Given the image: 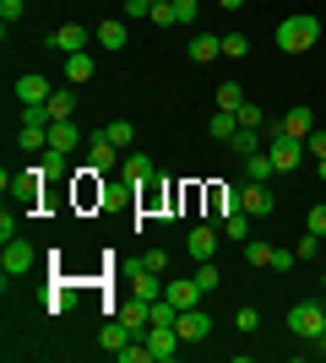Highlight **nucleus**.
<instances>
[{"label":"nucleus","mask_w":326,"mask_h":363,"mask_svg":"<svg viewBox=\"0 0 326 363\" xmlns=\"http://www.w3.org/2000/svg\"><path fill=\"white\" fill-rule=\"evenodd\" d=\"M272 44H278L283 55H305L310 44H321V22H315L310 11L283 16V22H278V33H272Z\"/></svg>","instance_id":"f257e3e1"},{"label":"nucleus","mask_w":326,"mask_h":363,"mask_svg":"<svg viewBox=\"0 0 326 363\" xmlns=\"http://www.w3.org/2000/svg\"><path fill=\"white\" fill-rule=\"evenodd\" d=\"M288 331L305 336V342H315V336L326 331V303H315V298L294 303V309H288Z\"/></svg>","instance_id":"f03ea898"},{"label":"nucleus","mask_w":326,"mask_h":363,"mask_svg":"<svg viewBox=\"0 0 326 363\" xmlns=\"http://www.w3.org/2000/svg\"><path fill=\"white\" fill-rule=\"evenodd\" d=\"M33 244L22 239V233H16V239H6V250H0V272H6V282H11V277H28L33 272Z\"/></svg>","instance_id":"7ed1b4c3"},{"label":"nucleus","mask_w":326,"mask_h":363,"mask_svg":"<svg viewBox=\"0 0 326 363\" xmlns=\"http://www.w3.org/2000/svg\"><path fill=\"white\" fill-rule=\"evenodd\" d=\"M239 206H245L250 217H272V212H278L272 184H266V179H245V184H239Z\"/></svg>","instance_id":"20e7f679"},{"label":"nucleus","mask_w":326,"mask_h":363,"mask_svg":"<svg viewBox=\"0 0 326 363\" xmlns=\"http://www.w3.org/2000/svg\"><path fill=\"white\" fill-rule=\"evenodd\" d=\"M266 157L278 163V174H294V168H299V157H305V141L283 136L278 125H272V147H266Z\"/></svg>","instance_id":"39448f33"},{"label":"nucleus","mask_w":326,"mask_h":363,"mask_svg":"<svg viewBox=\"0 0 326 363\" xmlns=\"http://www.w3.org/2000/svg\"><path fill=\"white\" fill-rule=\"evenodd\" d=\"M87 44H93V33L82 28V22H60V28L49 33V49H55V55H82Z\"/></svg>","instance_id":"423d86ee"},{"label":"nucleus","mask_w":326,"mask_h":363,"mask_svg":"<svg viewBox=\"0 0 326 363\" xmlns=\"http://www.w3.org/2000/svg\"><path fill=\"white\" fill-rule=\"evenodd\" d=\"M44 179H49L44 163L28 168V174H16V179H11V201H16V206H38V201H44Z\"/></svg>","instance_id":"0eeeda50"},{"label":"nucleus","mask_w":326,"mask_h":363,"mask_svg":"<svg viewBox=\"0 0 326 363\" xmlns=\"http://www.w3.org/2000/svg\"><path fill=\"white\" fill-rule=\"evenodd\" d=\"M141 336H147V347H153V363H169L174 352L185 347V342H180V331H174V325H147V331H141Z\"/></svg>","instance_id":"6e6552de"},{"label":"nucleus","mask_w":326,"mask_h":363,"mask_svg":"<svg viewBox=\"0 0 326 363\" xmlns=\"http://www.w3.org/2000/svg\"><path fill=\"white\" fill-rule=\"evenodd\" d=\"M87 163H93V174H114V168H120L125 157H120V147H114V141H109L104 130H98V136L87 141Z\"/></svg>","instance_id":"1a4fd4ad"},{"label":"nucleus","mask_w":326,"mask_h":363,"mask_svg":"<svg viewBox=\"0 0 326 363\" xmlns=\"http://www.w3.org/2000/svg\"><path fill=\"white\" fill-rule=\"evenodd\" d=\"M163 298H169L174 309H196L207 293H202V282H196V277H174V282H163Z\"/></svg>","instance_id":"9d476101"},{"label":"nucleus","mask_w":326,"mask_h":363,"mask_svg":"<svg viewBox=\"0 0 326 363\" xmlns=\"http://www.w3.org/2000/svg\"><path fill=\"white\" fill-rule=\"evenodd\" d=\"M174 331H180V342H207V336H212V315H207V309H180Z\"/></svg>","instance_id":"9b49d317"},{"label":"nucleus","mask_w":326,"mask_h":363,"mask_svg":"<svg viewBox=\"0 0 326 363\" xmlns=\"http://www.w3.org/2000/svg\"><path fill=\"white\" fill-rule=\"evenodd\" d=\"M49 92H55V82H49V76H38V71L16 76V104H49Z\"/></svg>","instance_id":"f8f14e48"},{"label":"nucleus","mask_w":326,"mask_h":363,"mask_svg":"<svg viewBox=\"0 0 326 363\" xmlns=\"http://www.w3.org/2000/svg\"><path fill=\"white\" fill-rule=\"evenodd\" d=\"M212 250H217V223H202V228L185 233V255L190 260H212Z\"/></svg>","instance_id":"ddd939ff"},{"label":"nucleus","mask_w":326,"mask_h":363,"mask_svg":"<svg viewBox=\"0 0 326 363\" xmlns=\"http://www.w3.org/2000/svg\"><path fill=\"white\" fill-rule=\"evenodd\" d=\"M283 136H294V141H310V130H315V108H305V104H294L288 114H283V125H278Z\"/></svg>","instance_id":"4468645a"},{"label":"nucleus","mask_w":326,"mask_h":363,"mask_svg":"<svg viewBox=\"0 0 326 363\" xmlns=\"http://www.w3.org/2000/svg\"><path fill=\"white\" fill-rule=\"evenodd\" d=\"M185 55H190V65H212L217 55H223V38H217V33H190Z\"/></svg>","instance_id":"2eb2a0df"},{"label":"nucleus","mask_w":326,"mask_h":363,"mask_svg":"<svg viewBox=\"0 0 326 363\" xmlns=\"http://www.w3.org/2000/svg\"><path fill=\"white\" fill-rule=\"evenodd\" d=\"M120 174H125V179H131V184L141 190V184H153V174H158V168H153V157H147V152H125Z\"/></svg>","instance_id":"dca6fc26"},{"label":"nucleus","mask_w":326,"mask_h":363,"mask_svg":"<svg viewBox=\"0 0 326 363\" xmlns=\"http://www.w3.org/2000/svg\"><path fill=\"white\" fill-rule=\"evenodd\" d=\"M49 147H55V152H77L82 147V125L77 120H55V125H49Z\"/></svg>","instance_id":"f3484780"},{"label":"nucleus","mask_w":326,"mask_h":363,"mask_svg":"<svg viewBox=\"0 0 326 363\" xmlns=\"http://www.w3.org/2000/svg\"><path fill=\"white\" fill-rule=\"evenodd\" d=\"M131 293H136V298H147V303H158V298H163V277L147 272V266H136V277H131Z\"/></svg>","instance_id":"a211bd4d"},{"label":"nucleus","mask_w":326,"mask_h":363,"mask_svg":"<svg viewBox=\"0 0 326 363\" xmlns=\"http://www.w3.org/2000/svg\"><path fill=\"white\" fill-rule=\"evenodd\" d=\"M93 71H98V60L82 49V55H65V82L71 87H82V82H93Z\"/></svg>","instance_id":"6ab92c4d"},{"label":"nucleus","mask_w":326,"mask_h":363,"mask_svg":"<svg viewBox=\"0 0 326 363\" xmlns=\"http://www.w3.org/2000/svg\"><path fill=\"white\" fill-rule=\"evenodd\" d=\"M44 108H49V120H77V92H71V87H55Z\"/></svg>","instance_id":"aec40b11"},{"label":"nucleus","mask_w":326,"mask_h":363,"mask_svg":"<svg viewBox=\"0 0 326 363\" xmlns=\"http://www.w3.org/2000/svg\"><path fill=\"white\" fill-rule=\"evenodd\" d=\"M217 233H229L234 244H250V212H223L217 217Z\"/></svg>","instance_id":"412c9836"},{"label":"nucleus","mask_w":326,"mask_h":363,"mask_svg":"<svg viewBox=\"0 0 326 363\" xmlns=\"http://www.w3.org/2000/svg\"><path fill=\"white\" fill-rule=\"evenodd\" d=\"M125 38H131V33H125V16L98 22V49H109V55H114V49H125Z\"/></svg>","instance_id":"4be33fe9"},{"label":"nucleus","mask_w":326,"mask_h":363,"mask_svg":"<svg viewBox=\"0 0 326 363\" xmlns=\"http://www.w3.org/2000/svg\"><path fill=\"white\" fill-rule=\"evenodd\" d=\"M229 152L239 157V163H245V157H256V152H261V130H245V125H239V130H234V141H229Z\"/></svg>","instance_id":"5701e85b"},{"label":"nucleus","mask_w":326,"mask_h":363,"mask_svg":"<svg viewBox=\"0 0 326 363\" xmlns=\"http://www.w3.org/2000/svg\"><path fill=\"white\" fill-rule=\"evenodd\" d=\"M131 336H136V331H131V325H125V320H109L104 331H98V347H109V352H120L125 342H131Z\"/></svg>","instance_id":"b1692460"},{"label":"nucleus","mask_w":326,"mask_h":363,"mask_svg":"<svg viewBox=\"0 0 326 363\" xmlns=\"http://www.w3.org/2000/svg\"><path fill=\"white\" fill-rule=\"evenodd\" d=\"M38 163H44V174H49V179H65V174H71V152L44 147V152H38Z\"/></svg>","instance_id":"393cba45"},{"label":"nucleus","mask_w":326,"mask_h":363,"mask_svg":"<svg viewBox=\"0 0 326 363\" xmlns=\"http://www.w3.org/2000/svg\"><path fill=\"white\" fill-rule=\"evenodd\" d=\"M234 130H239V120H234L229 108H217L212 120H207V136H212V141H234Z\"/></svg>","instance_id":"a878e982"},{"label":"nucleus","mask_w":326,"mask_h":363,"mask_svg":"<svg viewBox=\"0 0 326 363\" xmlns=\"http://www.w3.org/2000/svg\"><path fill=\"white\" fill-rule=\"evenodd\" d=\"M104 136H109V141H114V147L125 152V147H131V141H136V125H131V120H109V125H104Z\"/></svg>","instance_id":"bb28decb"},{"label":"nucleus","mask_w":326,"mask_h":363,"mask_svg":"<svg viewBox=\"0 0 326 363\" xmlns=\"http://www.w3.org/2000/svg\"><path fill=\"white\" fill-rule=\"evenodd\" d=\"M278 174V163L266 157V152H256V157H245V179H272Z\"/></svg>","instance_id":"cd10ccee"},{"label":"nucleus","mask_w":326,"mask_h":363,"mask_svg":"<svg viewBox=\"0 0 326 363\" xmlns=\"http://www.w3.org/2000/svg\"><path fill=\"white\" fill-rule=\"evenodd\" d=\"M239 104H245V92H239V82H223V87H217V108H229V114H239Z\"/></svg>","instance_id":"c85d7f7f"},{"label":"nucleus","mask_w":326,"mask_h":363,"mask_svg":"<svg viewBox=\"0 0 326 363\" xmlns=\"http://www.w3.org/2000/svg\"><path fill=\"white\" fill-rule=\"evenodd\" d=\"M234 120L245 125V130H261V125H266V114H261V104H250V98H245V104H239V114H234Z\"/></svg>","instance_id":"c756f323"},{"label":"nucleus","mask_w":326,"mask_h":363,"mask_svg":"<svg viewBox=\"0 0 326 363\" xmlns=\"http://www.w3.org/2000/svg\"><path fill=\"white\" fill-rule=\"evenodd\" d=\"M223 55H229V60H245V55H250V38H245V33H223Z\"/></svg>","instance_id":"7c9ffc66"},{"label":"nucleus","mask_w":326,"mask_h":363,"mask_svg":"<svg viewBox=\"0 0 326 363\" xmlns=\"http://www.w3.org/2000/svg\"><path fill=\"white\" fill-rule=\"evenodd\" d=\"M196 11H202V0H174V22L180 28H196Z\"/></svg>","instance_id":"2f4dec72"},{"label":"nucleus","mask_w":326,"mask_h":363,"mask_svg":"<svg viewBox=\"0 0 326 363\" xmlns=\"http://www.w3.org/2000/svg\"><path fill=\"white\" fill-rule=\"evenodd\" d=\"M196 282H202V293H217V282H223V277H217L212 260H196Z\"/></svg>","instance_id":"473e14b6"},{"label":"nucleus","mask_w":326,"mask_h":363,"mask_svg":"<svg viewBox=\"0 0 326 363\" xmlns=\"http://www.w3.org/2000/svg\"><path fill=\"white\" fill-rule=\"evenodd\" d=\"M147 22L153 28H174V0H158L153 11H147Z\"/></svg>","instance_id":"72a5a7b5"},{"label":"nucleus","mask_w":326,"mask_h":363,"mask_svg":"<svg viewBox=\"0 0 326 363\" xmlns=\"http://www.w3.org/2000/svg\"><path fill=\"white\" fill-rule=\"evenodd\" d=\"M245 260H250V266H272V244L250 239V244H245Z\"/></svg>","instance_id":"f704fd0d"},{"label":"nucleus","mask_w":326,"mask_h":363,"mask_svg":"<svg viewBox=\"0 0 326 363\" xmlns=\"http://www.w3.org/2000/svg\"><path fill=\"white\" fill-rule=\"evenodd\" d=\"M174 320H180V309H174L169 298H158L153 303V325H174Z\"/></svg>","instance_id":"c9c22d12"},{"label":"nucleus","mask_w":326,"mask_h":363,"mask_svg":"<svg viewBox=\"0 0 326 363\" xmlns=\"http://www.w3.org/2000/svg\"><path fill=\"white\" fill-rule=\"evenodd\" d=\"M305 233H315V239H326V206H310V217H305Z\"/></svg>","instance_id":"e433bc0d"},{"label":"nucleus","mask_w":326,"mask_h":363,"mask_svg":"<svg viewBox=\"0 0 326 363\" xmlns=\"http://www.w3.org/2000/svg\"><path fill=\"white\" fill-rule=\"evenodd\" d=\"M141 266H147V272H169V250H147V255H141Z\"/></svg>","instance_id":"4c0bfd02"},{"label":"nucleus","mask_w":326,"mask_h":363,"mask_svg":"<svg viewBox=\"0 0 326 363\" xmlns=\"http://www.w3.org/2000/svg\"><path fill=\"white\" fill-rule=\"evenodd\" d=\"M147 11H153V0H125V6H120V16H125V22H141Z\"/></svg>","instance_id":"58836bf2"},{"label":"nucleus","mask_w":326,"mask_h":363,"mask_svg":"<svg viewBox=\"0 0 326 363\" xmlns=\"http://www.w3.org/2000/svg\"><path fill=\"white\" fill-rule=\"evenodd\" d=\"M104 201H109V206H120V201H131V179H120V184H104Z\"/></svg>","instance_id":"ea45409f"},{"label":"nucleus","mask_w":326,"mask_h":363,"mask_svg":"<svg viewBox=\"0 0 326 363\" xmlns=\"http://www.w3.org/2000/svg\"><path fill=\"white\" fill-rule=\"evenodd\" d=\"M321 244H326V239H315V233H305V239H299V250H294V255H299V260H315V255H321Z\"/></svg>","instance_id":"a19ab883"},{"label":"nucleus","mask_w":326,"mask_h":363,"mask_svg":"<svg viewBox=\"0 0 326 363\" xmlns=\"http://www.w3.org/2000/svg\"><path fill=\"white\" fill-rule=\"evenodd\" d=\"M234 325H239V331H261V309H239Z\"/></svg>","instance_id":"79ce46f5"},{"label":"nucleus","mask_w":326,"mask_h":363,"mask_svg":"<svg viewBox=\"0 0 326 363\" xmlns=\"http://www.w3.org/2000/svg\"><path fill=\"white\" fill-rule=\"evenodd\" d=\"M0 22L16 28V22H22V0H0Z\"/></svg>","instance_id":"37998d69"},{"label":"nucleus","mask_w":326,"mask_h":363,"mask_svg":"<svg viewBox=\"0 0 326 363\" xmlns=\"http://www.w3.org/2000/svg\"><path fill=\"white\" fill-rule=\"evenodd\" d=\"M305 152H310V157H326V130H310V141H305Z\"/></svg>","instance_id":"c03bdc74"},{"label":"nucleus","mask_w":326,"mask_h":363,"mask_svg":"<svg viewBox=\"0 0 326 363\" xmlns=\"http://www.w3.org/2000/svg\"><path fill=\"white\" fill-rule=\"evenodd\" d=\"M217 6H223V11H239V6H245V0H217Z\"/></svg>","instance_id":"a18cd8bd"},{"label":"nucleus","mask_w":326,"mask_h":363,"mask_svg":"<svg viewBox=\"0 0 326 363\" xmlns=\"http://www.w3.org/2000/svg\"><path fill=\"white\" fill-rule=\"evenodd\" d=\"M315 179H326V157H315Z\"/></svg>","instance_id":"49530a36"},{"label":"nucleus","mask_w":326,"mask_h":363,"mask_svg":"<svg viewBox=\"0 0 326 363\" xmlns=\"http://www.w3.org/2000/svg\"><path fill=\"white\" fill-rule=\"evenodd\" d=\"M315 352H321V358H326V331H321V336H315Z\"/></svg>","instance_id":"de8ad7c7"},{"label":"nucleus","mask_w":326,"mask_h":363,"mask_svg":"<svg viewBox=\"0 0 326 363\" xmlns=\"http://www.w3.org/2000/svg\"><path fill=\"white\" fill-rule=\"evenodd\" d=\"M321 293H326V272H321Z\"/></svg>","instance_id":"09e8293b"},{"label":"nucleus","mask_w":326,"mask_h":363,"mask_svg":"<svg viewBox=\"0 0 326 363\" xmlns=\"http://www.w3.org/2000/svg\"><path fill=\"white\" fill-rule=\"evenodd\" d=\"M153 6H158V0H153Z\"/></svg>","instance_id":"8fccbe9b"}]
</instances>
